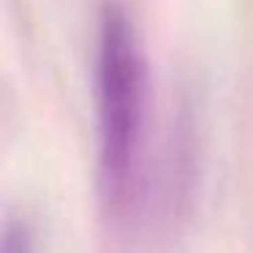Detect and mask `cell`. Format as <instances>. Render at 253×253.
<instances>
[{"label": "cell", "instance_id": "6da1fadb", "mask_svg": "<svg viewBox=\"0 0 253 253\" xmlns=\"http://www.w3.org/2000/svg\"><path fill=\"white\" fill-rule=\"evenodd\" d=\"M98 185L112 215L136 204L147 133V63L131 17L117 3L98 14L93 55Z\"/></svg>", "mask_w": 253, "mask_h": 253}, {"label": "cell", "instance_id": "7a4b0ae2", "mask_svg": "<svg viewBox=\"0 0 253 253\" xmlns=\"http://www.w3.org/2000/svg\"><path fill=\"white\" fill-rule=\"evenodd\" d=\"M3 253H39L36 237L25 220H8L3 229Z\"/></svg>", "mask_w": 253, "mask_h": 253}]
</instances>
